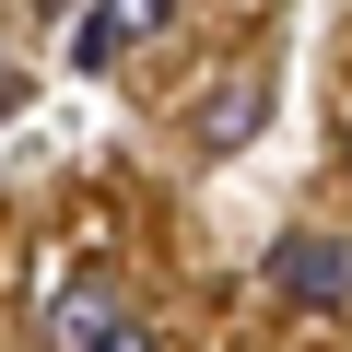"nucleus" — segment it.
Here are the masks:
<instances>
[{
    "label": "nucleus",
    "instance_id": "obj_2",
    "mask_svg": "<svg viewBox=\"0 0 352 352\" xmlns=\"http://www.w3.org/2000/svg\"><path fill=\"white\" fill-rule=\"evenodd\" d=\"M164 24H176V0H94V12L71 24V59H82V71H118V59L153 47Z\"/></svg>",
    "mask_w": 352,
    "mask_h": 352
},
{
    "label": "nucleus",
    "instance_id": "obj_5",
    "mask_svg": "<svg viewBox=\"0 0 352 352\" xmlns=\"http://www.w3.org/2000/svg\"><path fill=\"white\" fill-rule=\"evenodd\" d=\"M82 352H164V340H153V329H141V317H106V329H94V340H82Z\"/></svg>",
    "mask_w": 352,
    "mask_h": 352
},
{
    "label": "nucleus",
    "instance_id": "obj_3",
    "mask_svg": "<svg viewBox=\"0 0 352 352\" xmlns=\"http://www.w3.org/2000/svg\"><path fill=\"white\" fill-rule=\"evenodd\" d=\"M258 118H270V71H235V82H223V94L200 106V153H235V141H247Z\"/></svg>",
    "mask_w": 352,
    "mask_h": 352
},
{
    "label": "nucleus",
    "instance_id": "obj_4",
    "mask_svg": "<svg viewBox=\"0 0 352 352\" xmlns=\"http://www.w3.org/2000/svg\"><path fill=\"white\" fill-rule=\"evenodd\" d=\"M106 317H118V294H106V282H71V294H59V317H47V340H59V352H82Z\"/></svg>",
    "mask_w": 352,
    "mask_h": 352
},
{
    "label": "nucleus",
    "instance_id": "obj_1",
    "mask_svg": "<svg viewBox=\"0 0 352 352\" xmlns=\"http://www.w3.org/2000/svg\"><path fill=\"white\" fill-rule=\"evenodd\" d=\"M270 294L305 317H340L352 305V235H270Z\"/></svg>",
    "mask_w": 352,
    "mask_h": 352
}]
</instances>
